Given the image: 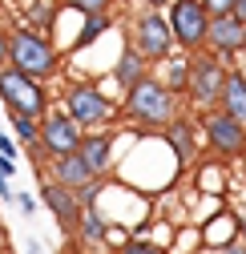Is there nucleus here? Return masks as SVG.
I'll list each match as a JSON object with an SVG mask.
<instances>
[{
    "label": "nucleus",
    "mask_w": 246,
    "mask_h": 254,
    "mask_svg": "<svg viewBox=\"0 0 246 254\" xmlns=\"http://www.w3.org/2000/svg\"><path fill=\"white\" fill-rule=\"evenodd\" d=\"M28 254H45V250H41V242H37V238H33V242H28Z\"/></svg>",
    "instance_id": "nucleus-33"
},
{
    "label": "nucleus",
    "mask_w": 246,
    "mask_h": 254,
    "mask_svg": "<svg viewBox=\"0 0 246 254\" xmlns=\"http://www.w3.org/2000/svg\"><path fill=\"white\" fill-rule=\"evenodd\" d=\"M16 174V162H8V157H0V178H12Z\"/></svg>",
    "instance_id": "nucleus-30"
},
{
    "label": "nucleus",
    "mask_w": 246,
    "mask_h": 254,
    "mask_svg": "<svg viewBox=\"0 0 246 254\" xmlns=\"http://www.w3.org/2000/svg\"><path fill=\"white\" fill-rule=\"evenodd\" d=\"M166 20H170L174 45H178V49H186V57H190V53H198V49L206 45V33H210V12H206L202 0H174L170 12H166Z\"/></svg>",
    "instance_id": "nucleus-4"
},
{
    "label": "nucleus",
    "mask_w": 246,
    "mask_h": 254,
    "mask_svg": "<svg viewBox=\"0 0 246 254\" xmlns=\"http://www.w3.org/2000/svg\"><path fill=\"white\" fill-rule=\"evenodd\" d=\"M77 153H81V162L101 178V174L109 170V162H113V137H109L105 129H93V133H85V137H81Z\"/></svg>",
    "instance_id": "nucleus-13"
},
{
    "label": "nucleus",
    "mask_w": 246,
    "mask_h": 254,
    "mask_svg": "<svg viewBox=\"0 0 246 254\" xmlns=\"http://www.w3.org/2000/svg\"><path fill=\"white\" fill-rule=\"evenodd\" d=\"M109 4H113V0H73V8L85 12V16H105Z\"/></svg>",
    "instance_id": "nucleus-22"
},
{
    "label": "nucleus",
    "mask_w": 246,
    "mask_h": 254,
    "mask_svg": "<svg viewBox=\"0 0 246 254\" xmlns=\"http://www.w3.org/2000/svg\"><path fill=\"white\" fill-rule=\"evenodd\" d=\"M230 16H234L238 24H246V0H234V4H230Z\"/></svg>",
    "instance_id": "nucleus-28"
},
{
    "label": "nucleus",
    "mask_w": 246,
    "mask_h": 254,
    "mask_svg": "<svg viewBox=\"0 0 246 254\" xmlns=\"http://www.w3.org/2000/svg\"><path fill=\"white\" fill-rule=\"evenodd\" d=\"M4 16H8V4H4V0H0V24H4Z\"/></svg>",
    "instance_id": "nucleus-35"
},
{
    "label": "nucleus",
    "mask_w": 246,
    "mask_h": 254,
    "mask_svg": "<svg viewBox=\"0 0 246 254\" xmlns=\"http://www.w3.org/2000/svg\"><path fill=\"white\" fill-rule=\"evenodd\" d=\"M145 4H149V8H158V12H162V8H170V4H174V0H145Z\"/></svg>",
    "instance_id": "nucleus-31"
},
{
    "label": "nucleus",
    "mask_w": 246,
    "mask_h": 254,
    "mask_svg": "<svg viewBox=\"0 0 246 254\" xmlns=\"http://www.w3.org/2000/svg\"><path fill=\"white\" fill-rule=\"evenodd\" d=\"M0 157H8V162L16 157V141H12L8 133H0Z\"/></svg>",
    "instance_id": "nucleus-26"
},
{
    "label": "nucleus",
    "mask_w": 246,
    "mask_h": 254,
    "mask_svg": "<svg viewBox=\"0 0 246 254\" xmlns=\"http://www.w3.org/2000/svg\"><path fill=\"white\" fill-rule=\"evenodd\" d=\"M37 125H41V153H45V157L77 153V145H81V137H85V129H81L69 113H61V109L45 113Z\"/></svg>",
    "instance_id": "nucleus-8"
},
{
    "label": "nucleus",
    "mask_w": 246,
    "mask_h": 254,
    "mask_svg": "<svg viewBox=\"0 0 246 254\" xmlns=\"http://www.w3.org/2000/svg\"><path fill=\"white\" fill-rule=\"evenodd\" d=\"M226 69H222V61L218 57H198V61H190V101L198 105V109H214L222 101V85H226Z\"/></svg>",
    "instance_id": "nucleus-7"
},
{
    "label": "nucleus",
    "mask_w": 246,
    "mask_h": 254,
    "mask_svg": "<svg viewBox=\"0 0 246 254\" xmlns=\"http://www.w3.org/2000/svg\"><path fill=\"white\" fill-rule=\"evenodd\" d=\"M202 4H206V12H210V16H226L234 0H202Z\"/></svg>",
    "instance_id": "nucleus-24"
},
{
    "label": "nucleus",
    "mask_w": 246,
    "mask_h": 254,
    "mask_svg": "<svg viewBox=\"0 0 246 254\" xmlns=\"http://www.w3.org/2000/svg\"><path fill=\"white\" fill-rule=\"evenodd\" d=\"M166 145L174 149L178 162H194V153H198V133H194V121L190 117H174L166 125Z\"/></svg>",
    "instance_id": "nucleus-14"
},
{
    "label": "nucleus",
    "mask_w": 246,
    "mask_h": 254,
    "mask_svg": "<svg viewBox=\"0 0 246 254\" xmlns=\"http://www.w3.org/2000/svg\"><path fill=\"white\" fill-rule=\"evenodd\" d=\"M8 65L20 69L24 77H33V81H45V77L57 73V49L41 33L8 28Z\"/></svg>",
    "instance_id": "nucleus-2"
},
{
    "label": "nucleus",
    "mask_w": 246,
    "mask_h": 254,
    "mask_svg": "<svg viewBox=\"0 0 246 254\" xmlns=\"http://www.w3.org/2000/svg\"><path fill=\"white\" fill-rule=\"evenodd\" d=\"M41 198H45L49 214L57 218V230H61V234H77V226H81V214H85V206L77 202V194H73V190L57 186V182H45V186H41Z\"/></svg>",
    "instance_id": "nucleus-10"
},
{
    "label": "nucleus",
    "mask_w": 246,
    "mask_h": 254,
    "mask_svg": "<svg viewBox=\"0 0 246 254\" xmlns=\"http://www.w3.org/2000/svg\"><path fill=\"white\" fill-rule=\"evenodd\" d=\"M105 234H109L105 218H101L97 210H85V214H81V226H77V238H81L85 246H93V242H101Z\"/></svg>",
    "instance_id": "nucleus-19"
},
{
    "label": "nucleus",
    "mask_w": 246,
    "mask_h": 254,
    "mask_svg": "<svg viewBox=\"0 0 246 254\" xmlns=\"http://www.w3.org/2000/svg\"><path fill=\"white\" fill-rule=\"evenodd\" d=\"M125 117L137 125H166L178 117V97L158 81V77H145L141 85H133L125 93Z\"/></svg>",
    "instance_id": "nucleus-1"
},
{
    "label": "nucleus",
    "mask_w": 246,
    "mask_h": 254,
    "mask_svg": "<svg viewBox=\"0 0 246 254\" xmlns=\"http://www.w3.org/2000/svg\"><path fill=\"white\" fill-rule=\"evenodd\" d=\"M12 133H16V141L33 153V162H41V125H37V117H20V113H12Z\"/></svg>",
    "instance_id": "nucleus-17"
},
{
    "label": "nucleus",
    "mask_w": 246,
    "mask_h": 254,
    "mask_svg": "<svg viewBox=\"0 0 246 254\" xmlns=\"http://www.w3.org/2000/svg\"><path fill=\"white\" fill-rule=\"evenodd\" d=\"M222 113H230L234 121H242L246 125V77H238V73H230L226 77V85H222Z\"/></svg>",
    "instance_id": "nucleus-16"
},
{
    "label": "nucleus",
    "mask_w": 246,
    "mask_h": 254,
    "mask_svg": "<svg viewBox=\"0 0 246 254\" xmlns=\"http://www.w3.org/2000/svg\"><path fill=\"white\" fill-rule=\"evenodd\" d=\"M133 49L145 57V61H170L174 57V33H170V20H166V12H158V8H149L145 16H137V28H133Z\"/></svg>",
    "instance_id": "nucleus-6"
},
{
    "label": "nucleus",
    "mask_w": 246,
    "mask_h": 254,
    "mask_svg": "<svg viewBox=\"0 0 246 254\" xmlns=\"http://www.w3.org/2000/svg\"><path fill=\"white\" fill-rule=\"evenodd\" d=\"M0 198H4V202H16V194H12V186H8V178H0Z\"/></svg>",
    "instance_id": "nucleus-29"
},
{
    "label": "nucleus",
    "mask_w": 246,
    "mask_h": 254,
    "mask_svg": "<svg viewBox=\"0 0 246 254\" xmlns=\"http://www.w3.org/2000/svg\"><path fill=\"white\" fill-rule=\"evenodd\" d=\"M149 77V61L137 53V49H125L117 57V65H113V81L121 85V93H129L133 85H141Z\"/></svg>",
    "instance_id": "nucleus-15"
},
{
    "label": "nucleus",
    "mask_w": 246,
    "mask_h": 254,
    "mask_svg": "<svg viewBox=\"0 0 246 254\" xmlns=\"http://www.w3.org/2000/svg\"><path fill=\"white\" fill-rule=\"evenodd\" d=\"M162 65H170V69H166V77H158V81L174 93V97L190 89V57H170V61H162Z\"/></svg>",
    "instance_id": "nucleus-18"
},
{
    "label": "nucleus",
    "mask_w": 246,
    "mask_h": 254,
    "mask_svg": "<svg viewBox=\"0 0 246 254\" xmlns=\"http://www.w3.org/2000/svg\"><path fill=\"white\" fill-rule=\"evenodd\" d=\"M121 254H166L158 242H145V238H133V242H125V250Z\"/></svg>",
    "instance_id": "nucleus-23"
},
{
    "label": "nucleus",
    "mask_w": 246,
    "mask_h": 254,
    "mask_svg": "<svg viewBox=\"0 0 246 254\" xmlns=\"http://www.w3.org/2000/svg\"><path fill=\"white\" fill-rule=\"evenodd\" d=\"M65 113L81 125L85 133H93V129H105V125L113 121V101L93 81H73L65 89Z\"/></svg>",
    "instance_id": "nucleus-3"
},
{
    "label": "nucleus",
    "mask_w": 246,
    "mask_h": 254,
    "mask_svg": "<svg viewBox=\"0 0 246 254\" xmlns=\"http://www.w3.org/2000/svg\"><path fill=\"white\" fill-rule=\"evenodd\" d=\"M206 45L222 57H234L246 49V24H238L230 12L226 16H210V33H206Z\"/></svg>",
    "instance_id": "nucleus-11"
},
{
    "label": "nucleus",
    "mask_w": 246,
    "mask_h": 254,
    "mask_svg": "<svg viewBox=\"0 0 246 254\" xmlns=\"http://www.w3.org/2000/svg\"><path fill=\"white\" fill-rule=\"evenodd\" d=\"M206 141H210V149H218L222 157H238L246 149V125L234 121L222 109H210L206 113Z\"/></svg>",
    "instance_id": "nucleus-9"
},
{
    "label": "nucleus",
    "mask_w": 246,
    "mask_h": 254,
    "mask_svg": "<svg viewBox=\"0 0 246 254\" xmlns=\"http://www.w3.org/2000/svg\"><path fill=\"white\" fill-rule=\"evenodd\" d=\"M238 230H242V246H246V214L238 218Z\"/></svg>",
    "instance_id": "nucleus-34"
},
{
    "label": "nucleus",
    "mask_w": 246,
    "mask_h": 254,
    "mask_svg": "<svg viewBox=\"0 0 246 254\" xmlns=\"http://www.w3.org/2000/svg\"><path fill=\"white\" fill-rule=\"evenodd\" d=\"M49 182H57V186L73 190V194H81L85 186H93V182H97V174H93V170H89V166L81 162V153H65V157H53Z\"/></svg>",
    "instance_id": "nucleus-12"
},
{
    "label": "nucleus",
    "mask_w": 246,
    "mask_h": 254,
    "mask_svg": "<svg viewBox=\"0 0 246 254\" xmlns=\"http://www.w3.org/2000/svg\"><path fill=\"white\" fill-rule=\"evenodd\" d=\"M49 24H53V12H49L45 4H28V8H24V24H20V28L37 33V28H49Z\"/></svg>",
    "instance_id": "nucleus-21"
},
{
    "label": "nucleus",
    "mask_w": 246,
    "mask_h": 254,
    "mask_svg": "<svg viewBox=\"0 0 246 254\" xmlns=\"http://www.w3.org/2000/svg\"><path fill=\"white\" fill-rule=\"evenodd\" d=\"M0 69H8V33L0 28Z\"/></svg>",
    "instance_id": "nucleus-27"
},
{
    "label": "nucleus",
    "mask_w": 246,
    "mask_h": 254,
    "mask_svg": "<svg viewBox=\"0 0 246 254\" xmlns=\"http://www.w3.org/2000/svg\"><path fill=\"white\" fill-rule=\"evenodd\" d=\"M105 28H109V12H105V16H89V20H85V28H81V37L73 41V49H85L89 41H97Z\"/></svg>",
    "instance_id": "nucleus-20"
},
{
    "label": "nucleus",
    "mask_w": 246,
    "mask_h": 254,
    "mask_svg": "<svg viewBox=\"0 0 246 254\" xmlns=\"http://www.w3.org/2000/svg\"><path fill=\"white\" fill-rule=\"evenodd\" d=\"M222 254H246V246H242V242H234V246H226Z\"/></svg>",
    "instance_id": "nucleus-32"
},
{
    "label": "nucleus",
    "mask_w": 246,
    "mask_h": 254,
    "mask_svg": "<svg viewBox=\"0 0 246 254\" xmlns=\"http://www.w3.org/2000/svg\"><path fill=\"white\" fill-rule=\"evenodd\" d=\"M0 101H4L12 113H20V117H45L49 113V101H45V89H41V81H33V77H24L20 69H0Z\"/></svg>",
    "instance_id": "nucleus-5"
},
{
    "label": "nucleus",
    "mask_w": 246,
    "mask_h": 254,
    "mask_svg": "<svg viewBox=\"0 0 246 254\" xmlns=\"http://www.w3.org/2000/svg\"><path fill=\"white\" fill-rule=\"evenodd\" d=\"M16 206H20L24 218H33V214H37V198H33V194H16Z\"/></svg>",
    "instance_id": "nucleus-25"
}]
</instances>
